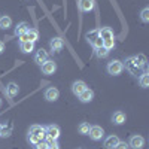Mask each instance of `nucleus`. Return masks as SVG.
Returning a JSON list of instances; mask_svg holds the SVG:
<instances>
[{
    "mask_svg": "<svg viewBox=\"0 0 149 149\" xmlns=\"http://www.w3.org/2000/svg\"><path fill=\"white\" fill-rule=\"evenodd\" d=\"M139 82H140L142 88H148V86H149V74H148V72H145V73L142 74L140 79H139Z\"/></svg>",
    "mask_w": 149,
    "mask_h": 149,
    "instance_id": "22",
    "label": "nucleus"
},
{
    "mask_svg": "<svg viewBox=\"0 0 149 149\" xmlns=\"http://www.w3.org/2000/svg\"><path fill=\"white\" fill-rule=\"evenodd\" d=\"M98 36H100L103 40H106V39H113V31H112L109 27H103V29L98 30Z\"/></svg>",
    "mask_w": 149,
    "mask_h": 149,
    "instance_id": "16",
    "label": "nucleus"
},
{
    "mask_svg": "<svg viewBox=\"0 0 149 149\" xmlns=\"http://www.w3.org/2000/svg\"><path fill=\"white\" fill-rule=\"evenodd\" d=\"M10 26H12V18L10 17L3 15L2 18H0V29H2V30H8Z\"/></svg>",
    "mask_w": 149,
    "mask_h": 149,
    "instance_id": "21",
    "label": "nucleus"
},
{
    "mask_svg": "<svg viewBox=\"0 0 149 149\" xmlns=\"http://www.w3.org/2000/svg\"><path fill=\"white\" fill-rule=\"evenodd\" d=\"M122 70H124V63L119 60H112L107 64V72L112 76H118V74L122 73Z\"/></svg>",
    "mask_w": 149,
    "mask_h": 149,
    "instance_id": "4",
    "label": "nucleus"
},
{
    "mask_svg": "<svg viewBox=\"0 0 149 149\" xmlns=\"http://www.w3.org/2000/svg\"><path fill=\"white\" fill-rule=\"evenodd\" d=\"M112 122H113L115 125H122V124L125 122V115H124L122 112H115L113 116H112Z\"/></svg>",
    "mask_w": 149,
    "mask_h": 149,
    "instance_id": "18",
    "label": "nucleus"
},
{
    "mask_svg": "<svg viewBox=\"0 0 149 149\" xmlns=\"http://www.w3.org/2000/svg\"><path fill=\"white\" fill-rule=\"evenodd\" d=\"M46 60H48V52L45 51V49H42V48H40L39 51L36 52V55H34V61H36V63L39 64V66H42Z\"/></svg>",
    "mask_w": 149,
    "mask_h": 149,
    "instance_id": "12",
    "label": "nucleus"
},
{
    "mask_svg": "<svg viewBox=\"0 0 149 149\" xmlns=\"http://www.w3.org/2000/svg\"><path fill=\"white\" fill-rule=\"evenodd\" d=\"M57 70V64L51 60H46L45 63L42 64V73L43 74H54Z\"/></svg>",
    "mask_w": 149,
    "mask_h": 149,
    "instance_id": "8",
    "label": "nucleus"
},
{
    "mask_svg": "<svg viewBox=\"0 0 149 149\" xmlns=\"http://www.w3.org/2000/svg\"><path fill=\"white\" fill-rule=\"evenodd\" d=\"M146 67V58L143 55H136V57H128L125 60V69L133 73V74H137V72L140 69Z\"/></svg>",
    "mask_w": 149,
    "mask_h": 149,
    "instance_id": "1",
    "label": "nucleus"
},
{
    "mask_svg": "<svg viewBox=\"0 0 149 149\" xmlns=\"http://www.w3.org/2000/svg\"><path fill=\"white\" fill-rule=\"evenodd\" d=\"M85 90H86V84H85L84 81H74V82L72 84V91H73L74 95H79V94L84 93Z\"/></svg>",
    "mask_w": 149,
    "mask_h": 149,
    "instance_id": "10",
    "label": "nucleus"
},
{
    "mask_svg": "<svg viewBox=\"0 0 149 149\" xmlns=\"http://www.w3.org/2000/svg\"><path fill=\"white\" fill-rule=\"evenodd\" d=\"M95 55H97L98 58H106V57L109 55V51H107L106 48H103V46H102V48H97V49H95Z\"/></svg>",
    "mask_w": 149,
    "mask_h": 149,
    "instance_id": "23",
    "label": "nucleus"
},
{
    "mask_svg": "<svg viewBox=\"0 0 149 149\" xmlns=\"http://www.w3.org/2000/svg\"><path fill=\"white\" fill-rule=\"evenodd\" d=\"M113 149H130V146H128V143H125V142H118V145H116Z\"/></svg>",
    "mask_w": 149,
    "mask_h": 149,
    "instance_id": "29",
    "label": "nucleus"
},
{
    "mask_svg": "<svg viewBox=\"0 0 149 149\" xmlns=\"http://www.w3.org/2000/svg\"><path fill=\"white\" fill-rule=\"evenodd\" d=\"M60 97V91L55 88V86H49V88H46L45 91V98L48 102H57Z\"/></svg>",
    "mask_w": 149,
    "mask_h": 149,
    "instance_id": "7",
    "label": "nucleus"
},
{
    "mask_svg": "<svg viewBox=\"0 0 149 149\" xmlns=\"http://www.w3.org/2000/svg\"><path fill=\"white\" fill-rule=\"evenodd\" d=\"M49 46H51L52 51H61L64 46V40L61 39V37H54V39H51V42H49Z\"/></svg>",
    "mask_w": 149,
    "mask_h": 149,
    "instance_id": "11",
    "label": "nucleus"
},
{
    "mask_svg": "<svg viewBox=\"0 0 149 149\" xmlns=\"http://www.w3.org/2000/svg\"><path fill=\"white\" fill-rule=\"evenodd\" d=\"M18 93H19V86L15 82H9L6 85V94L9 97H15V95H18Z\"/></svg>",
    "mask_w": 149,
    "mask_h": 149,
    "instance_id": "14",
    "label": "nucleus"
},
{
    "mask_svg": "<svg viewBox=\"0 0 149 149\" xmlns=\"http://www.w3.org/2000/svg\"><path fill=\"white\" fill-rule=\"evenodd\" d=\"M45 131H46V137H45V139H46V143H51V142L58 140L60 133H61L60 127L55 125V124H51V125L45 127Z\"/></svg>",
    "mask_w": 149,
    "mask_h": 149,
    "instance_id": "3",
    "label": "nucleus"
},
{
    "mask_svg": "<svg viewBox=\"0 0 149 149\" xmlns=\"http://www.w3.org/2000/svg\"><path fill=\"white\" fill-rule=\"evenodd\" d=\"M88 131H90V124L88 122H82L81 125H79V133L84 134V136H86V134H88Z\"/></svg>",
    "mask_w": 149,
    "mask_h": 149,
    "instance_id": "25",
    "label": "nucleus"
},
{
    "mask_svg": "<svg viewBox=\"0 0 149 149\" xmlns=\"http://www.w3.org/2000/svg\"><path fill=\"white\" fill-rule=\"evenodd\" d=\"M26 37H27V40L34 43L37 39H39V31H37L36 29H29L27 33H26Z\"/></svg>",
    "mask_w": 149,
    "mask_h": 149,
    "instance_id": "20",
    "label": "nucleus"
},
{
    "mask_svg": "<svg viewBox=\"0 0 149 149\" xmlns=\"http://www.w3.org/2000/svg\"><path fill=\"white\" fill-rule=\"evenodd\" d=\"M128 146L133 148V149H142L145 146V139L142 137V136H131L130 137V142H128Z\"/></svg>",
    "mask_w": 149,
    "mask_h": 149,
    "instance_id": "6",
    "label": "nucleus"
},
{
    "mask_svg": "<svg viewBox=\"0 0 149 149\" xmlns=\"http://www.w3.org/2000/svg\"><path fill=\"white\" fill-rule=\"evenodd\" d=\"M103 48H106L107 51L113 49V48H115V40H113V39H106V40H103Z\"/></svg>",
    "mask_w": 149,
    "mask_h": 149,
    "instance_id": "26",
    "label": "nucleus"
},
{
    "mask_svg": "<svg viewBox=\"0 0 149 149\" xmlns=\"http://www.w3.org/2000/svg\"><path fill=\"white\" fill-rule=\"evenodd\" d=\"M0 106H2V98H0Z\"/></svg>",
    "mask_w": 149,
    "mask_h": 149,
    "instance_id": "35",
    "label": "nucleus"
},
{
    "mask_svg": "<svg viewBox=\"0 0 149 149\" xmlns=\"http://www.w3.org/2000/svg\"><path fill=\"white\" fill-rule=\"evenodd\" d=\"M30 27H29V24L27 22H19L18 24V26L15 27V36H24V34H26L27 33V30H29Z\"/></svg>",
    "mask_w": 149,
    "mask_h": 149,
    "instance_id": "17",
    "label": "nucleus"
},
{
    "mask_svg": "<svg viewBox=\"0 0 149 149\" xmlns=\"http://www.w3.org/2000/svg\"><path fill=\"white\" fill-rule=\"evenodd\" d=\"M3 51H5V43L0 40V54H3Z\"/></svg>",
    "mask_w": 149,
    "mask_h": 149,
    "instance_id": "33",
    "label": "nucleus"
},
{
    "mask_svg": "<svg viewBox=\"0 0 149 149\" xmlns=\"http://www.w3.org/2000/svg\"><path fill=\"white\" fill-rule=\"evenodd\" d=\"M88 136L93 139V140H102V137L104 136V130L100 127V125H93L90 127V131H88Z\"/></svg>",
    "mask_w": 149,
    "mask_h": 149,
    "instance_id": "5",
    "label": "nucleus"
},
{
    "mask_svg": "<svg viewBox=\"0 0 149 149\" xmlns=\"http://www.w3.org/2000/svg\"><path fill=\"white\" fill-rule=\"evenodd\" d=\"M10 134V128H2V131H0V137H8V136Z\"/></svg>",
    "mask_w": 149,
    "mask_h": 149,
    "instance_id": "31",
    "label": "nucleus"
},
{
    "mask_svg": "<svg viewBox=\"0 0 149 149\" xmlns=\"http://www.w3.org/2000/svg\"><path fill=\"white\" fill-rule=\"evenodd\" d=\"M19 46H21V51L24 54H29L34 49V43L30 42V40H26V42H19Z\"/></svg>",
    "mask_w": 149,
    "mask_h": 149,
    "instance_id": "19",
    "label": "nucleus"
},
{
    "mask_svg": "<svg viewBox=\"0 0 149 149\" xmlns=\"http://www.w3.org/2000/svg\"><path fill=\"white\" fill-rule=\"evenodd\" d=\"M48 148H49V143H46L45 140L43 142H39V143L36 145V149H48Z\"/></svg>",
    "mask_w": 149,
    "mask_h": 149,
    "instance_id": "30",
    "label": "nucleus"
},
{
    "mask_svg": "<svg viewBox=\"0 0 149 149\" xmlns=\"http://www.w3.org/2000/svg\"><path fill=\"white\" fill-rule=\"evenodd\" d=\"M91 45L94 46V49H97V48H102V46H103V39H102L100 36H98L97 39H94V42H93Z\"/></svg>",
    "mask_w": 149,
    "mask_h": 149,
    "instance_id": "28",
    "label": "nucleus"
},
{
    "mask_svg": "<svg viewBox=\"0 0 149 149\" xmlns=\"http://www.w3.org/2000/svg\"><path fill=\"white\" fill-rule=\"evenodd\" d=\"M118 142H119L118 136L112 134V136H109V137L104 140V148H106V149H113V148L118 145Z\"/></svg>",
    "mask_w": 149,
    "mask_h": 149,
    "instance_id": "15",
    "label": "nucleus"
},
{
    "mask_svg": "<svg viewBox=\"0 0 149 149\" xmlns=\"http://www.w3.org/2000/svg\"><path fill=\"white\" fill-rule=\"evenodd\" d=\"M48 149H60V145L57 143V140L55 142H51V143H49V148Z\"/></svg>",
    "mask_w": 149,
    "mask_h": 149,
    "instance_id": "32",
    "label": "nucleus"
},
{
    "mask_svg": "<svg viewBox=\"0 0 149 149\" xmlns=\"http://www.w3.org/2000/svg\"><path fill=\"white\" fill-rule=\"evenodd\" d=\"M79 100L82 102V103H90L93 98H94V93H93V90H90V88H86L84 93H81L79 95Z\"/></svg>",
    "mask_w": 149,
    "mask_h": 149,
    "instance_id": "13",
    "label": "nucleus"
},
{
    "mask_svg": "<svg viewBox=\"0 0 149 149\" xmlns=\"http://www.w3.org/2000/svg\"><path fill=\"white\" fill-rule=\"evenodd\" d=\"M46 137V131L45 127L42 125H31L29 130V142L31 145H37L39 142H43Z\"/></svg>",
    "mask_w": 149,
    "mask_h": 149,
    "instance_id": "2",
    "label": "nucleus"
},
{
    "mask_svg": "<svg viewBox=\"0 0 149 149\" xmlns=\"http://www.w3.org/2000/svg\"><path fill=\"white\" fill-rule=\"evenodd\" d=\"M78 6H79V10H82V12H91L94 9L95 3H94V0H79Z\"/></svg>",
    "mask_w": 149,
    "mask_h": 149,
    "instance_id": "9",
    "label": "nucleus"
},
{
    "mask_svg": "<svg viewBox=\"0 0 149 149\" xmlns=\"http://www.w3.org/2000/svg\"><path fill=\"white\" fill-rule=\"evenodd\" d=\"M97 37H98V30H93V31H88V33H86V39H88L90 43H93L94 39H97Z\"/></svg>",
    "mask_w": 149,
    "mask_h": 149,
    "instance_id": "24",
    "label": "nucleus"
},
{
    "mask_svg": "<svg viewBox=\"0 0 149 149\" xmlns=\"http://www.w3.org/2000/svg\"><path fill=\"white\" fill-rule=\"evenodd\" d=\"M2 128H3V125H2V124H0V131H2Z\"/></svg>",
    "mask_w": 149,
    "mask_h": 149,
    "instance_id": "34",
    "label": "nucleus"
},
{
    "mask_svg": "<svg viewBox=\"0 0 149 149\" xmlns=\"http://www.w3.org/2000/svg\"><path fill=\"white\" fill-rule=\"evenodd\" d=\"M140 18L143 22H149V8H145L140 14Z\"/></svg>",
    "mask_w": 149,
    "mask_h": 149,
    "instance_id": "27",
    "label": "nucleus"
}]
</instances>
